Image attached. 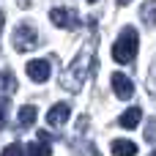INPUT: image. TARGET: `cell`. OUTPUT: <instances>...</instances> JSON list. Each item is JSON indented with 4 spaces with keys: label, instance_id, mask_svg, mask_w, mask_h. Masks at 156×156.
Returning <instances> with one entry per match:
<instances>
[{
    "label": "cell",
    "instance_id": "20",
    "mask_svg": "<svg viewBox=\"0 0 156 156\" xmlns=\"http://www.w3.org/2000/svg\"><path fill=\"white\" fill-rule=\"evenodd\" d=\"M3 25H5V14L0 11V33H3Z\"/></svg>",
    "mask_w": 156,
    "mask_h": 156
},
{
    "label": "cell",
    "instance_id": "17",
    "mask_svg": "<svg viewBox=\"0 0 156 156\" xmlns=\"http://www.w3.org/2000/svg\"><path fill=\"white\" fill-rule=\"evenodd\" d=\"M8 110H11V101H8L5 96H0V123H5V118H8Z\"/></svg>",
    "mask_w": 156,
    "mask_h": 156
},
{
    "label": "cell",
    "instance_id": "22",
    "mask_svg": "<svg viewBox=\"0 0 156 156\" xmlns=\"http://www.w3.org/2000/svg\"><path fill=\"white\" fill-rule=\"evenodd\" d=\"M121 3H129V0H121Z\"/></svg>",
    "mask_w": 156,
    "mask_h": 156
},
{
    "label": "cell",
    "instance_id": "14",
    "mask_svg": "<svg viewBox=\"0 0 156 156\" xmlns=\"http://www.w3.org/2000/svg\"><path fill=\"white\" fill-rule=\"evenodd\" d=\"M0 156H25V145H22V143H11V145L3 148Z\"/></svg>",
    "mask_w": 156,
    "mask_h": 156
},
{
    "label": "cell",
    "instance_id": "19",
    "mask_svg": "<svg viewBox=\"0 0 156 156\" xmlns=\"http://www.w3.org/2000/svg\"><path fill=\"white\" fill-rule=\"evenodd\" d=\"M38 140H41V143H49L52 137H49V132H38Z\"/></svg>",
    "mask_w": 156,
    "mask_h": 156
},
{
    "label": "cell",
    "instance_id": "2",
    "mask_svg": "<svg viewBox=\"0 0 156 156\" xmlns=\"http://www.w3.org/2000/svg\"><path fill=\"white\" fill-rule=\"evenodd\" d=\"M137 49H140V36H137V30L132 25H126L123 33L118 36V41L112 44V60L126 66V63H132L137 58Z\"/></svg>",
    "mask_w": 156,
    "mask_h": 156
},
{
    "label": "cell",
    "instance_id": "5",
    "mask_svg": "<svg viewBox=\"0 0 156 156\" xmlns=\"http://www.w3.org/2000/svg\"><path fill=\"white\" fill-rule=\"evenodd\" d=\"M25 71H27V77L33 82H47L49 80V71H52V63L47 58H36V60H30L25 66Z\"/></svg>",
    "mask_w": 156,
    "mask_h": 156
},
{
    "label": "cell",
    "instance_id": "12",
    "mask_svg": "<svg viewBox=\"0 0 156 156\" xmlns=\"http://www.w3.org/2000/svg\"><path fill=\"white\" fill-rule=\"evenodd\" d=\"M14 90H16L14 71H0V93H14Z\"/></svg>",
    "mask_w": 156,
    "mask_h": 156
},
{
    "label": "cell",
    "instance_id": "8",
    "mask_svg": "<svg viewBox=\"0 0 156 156\" xmlns=\"http://www.w3.org/2000/svg\"><path fill=\"white\" fill-rule=\"evenodd\" d=\"M140 121H143V110H140V107H129V110L121 115L118 126H123V129H137Z\"/></svg>",
    "mask_w": 156,
    "mask_h": 156
},
{
    "label": "cell",
    "instance_id": "9",
    "mask_svg": "<svg viewBox=\"0 0 156 156\" xmlns=\"http://www.w3.org/2000/svg\"><path fill=\"white\" fill-rule=\"evenodd\" d=\"M112 156H137V145L132 140H112Z\"/></svg>",
    "mask_w": 156,
    "mask_h": 156
},
{
    "label": "cell",
    "instance_id": "18",
    "mask_svg": "<svg viewBox=\"0 0 156 156\" xmlns=\"http://www.w3.org/2000/svg\"><path fill=\"white\" fill-rule=\"evenodd\" d=\"M88 129V115H82L80 121H77V132H85Z\"/></svg>",
    "mask_w": 156,
    "mask_h": 156
},
{
    "label": "cell",
    "instance_id": "15",
    "mask_svg": "<svg viewBox=\"0 0 156 156\" xmlns=\"http://www.w3.org/2000/svg\"><path fill=\"white\" fill-rule=\"evenodd\" d=\"M145 143L156 145V118H151V121L145 123Z\"/></svg>",
    "mask_w": 156,
    "mask_h": 156
},
{
    "label": "cell",
    "instance_id": "16",
    "mask_svg": "<svg viewBox=\"0 0 156 156\" xmlns=\"http://www.w3.org/2000/svg\"><path fill=\"white\" fill-rule=\"evenodd\" d=\"M74 151H77V154H82V156H99V151H96L90 143H77V145H74Z\"/></svg>",
    "mask_w": 156,
    "mask_h": 156
},
{
    "label": "cell",
    "instance_id": "11",
    "mask_svg": "<svg viewBox=\"0 0 156 156\" xmlns=\"http://www.w3.org/2000/svg\"><path fill=\"white\" fill-rule=\"evenodd\" d=\"M36 118H38V110H36L33 104H25V107L19 110V126H22V129L33 126V123H36Z\"/></svg>",
    "mask_w": 156,
    "mask_h": 156
},
{
    "label": "cell",
    "instance_id": "13",
    "mask_svg": "<svg viewBox=\"0 0 156 156\" xmlns=\"http://www.w3.org/2000/svg\"><path fill=\"white\" fill-rule=\"evenodd\" d=\"M25 154L27 156H52V148L47 145V143H27V148H25Z\"/></svg>",
    "mask_w": 156,
    "mask_h": 156
},
{
    "label": "cell",
    "instance_id": "21",
    "mask_svg": "<svg viewBox=\"0 0 156 156\" xmlns=\"http://www.w3.org/2000/svg\"><path fill=\"white\" fill-rule=\"evenodd\" d=\"M88 3H96V0H88Z\"/></svg>",
    "mask_w": 156,
    "mask_h": 156
},
{
    "label": "cell",
    "instance_id": "6",
    "mask_svg": "<svg viewBox=\"0 0 156 156\" xmlns=\"http://www.w3.org/2000/svg\"><path fill=\"white\" fill-rule=\"evenodd\" d=\"M110 82H112V90H115V96H118L121 101H129V99L134 96V85H132V80H129L126 74L115 71V74L110 77Z\"/></svg>",
    "mask_w": 156,
    "mask_h": 156
},
{
    "label": "cell",
    "instance_id": "10",
    "mask_svg": "<svg viewBox=\"0 0 156 156\" xmlns=\"http://www.w3.org/2000/svg\"><path fill=\"white\" fill-rule=\"evenodd\" d=\"M140 19L145 22V27H156V0H145V3H143Z\"/></svg>",
    "mask_w": 156,
    "mask_h": 156
},
{
    "label": "cell",
    "instance_id": "3",
    "mask_svg": "<svg viewBox=\"0 0 156 156\" xmlns=\"http://www.w3.org/2000/svg\"><path fill=\"white\" fill-rule=\"evenodd\" d=\"M11 44H14L16 52H30V49H36V44H38V33H36V27L27 25V22L16 25V27H14V36H11Z\"/></svg>",
    "mask_w": 156,
    "mask_h": 156
},
{
    "label": "cell",
    "instance_id": "1",
    "mask_svg": "<svg viewBox=\"0 0 156 156\" xmlns=\"http://www.w3.org/2000/svg\"><path fill=\"white\" fill-rule=\"evenodd\" d=\"M93 55H96V41L90 38V41L80 49V55L74 58V63L60 74V85H63L69 93H77V90L85 85V80L90 77V71L96 69V58H93Z\"/></svg>",
    "mask_w": 156,
    "mask_h": 156
},
{
    "label": "cell",
    "instance_id": "7",
    "mask_svg": "<svg viewBox=\"0 0 156 156\" xmlns=\"http://www.w3.org/2000/svg\"><path fill=\"white\" fill-rule=\"evenodd\" d=\"M69 115H71V107H69L66 101H58L55 107H49V112H47V123H49L52 129H60V126L69 121Z\"/></svg>",
    "mask_w": 156,
    "mask_h": 156
},
{
    "label": "cell",
    "instance_id": "23",
    "mask_svg": "<svg viewBox=\"0 0 156 156\" xmlns=\"http://www.w3.org/2000/svg\"><path fill=\"white\" fill-rule=\"evenodd\" d=\"M151 156H156V151H154V154H151Z\"/></svg>",
    "mask_w": 156,
    "mask_h": 156
},
{
    "label": "cell",
    "instance_id": "4",
    "mask_svg": "<svg viewBox=\"0 0 156 156\" xmlns=\"http://www.w3.org/2000/svg\"><path fill=\"white\" fill-rule=\"evenodd\" d=\"M49 19H52V25L66 27V30H77V27H80V14H77L74 8H66V5L52 8V11H49Z\"/></svg>",
    "mask_w": 156,
    "mask_h": 156
}]
</instances>
